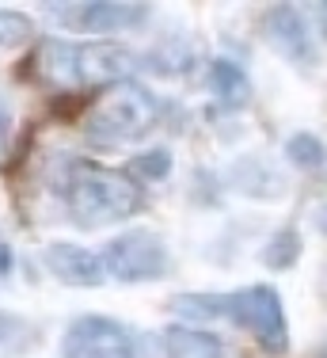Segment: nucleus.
Wrapping results in <instances>:
<instances>
[{
	"instance_id": "13",
	"label": "nucleus",
	"mask_w": 327,
	"mask_h": 358,
	"mask_svg": "<svg viewBox=\"0 0 327 358\" xmlns=\"http://www.w3.org/2000/svg\"><path fill=\"white\" fill-rule=\"evenodd\" d=\"M286 157L293 160L297 168H305V172H312V168H324V160H327V149H324V141L316 138V134L300 130V134H293V138L286 141Z\"/></svg>"
},
{
	"instance_id": "18",
	"label": "nucleus",
	"mask_w": 327,
	"mask_h": 358,
	"mask_svg": "<svg viewBox=\"0 0 327 358\" xmlns=\"http://www.w3.org/2000/svg\"><path fill=\"white\" fill-rule=\"evenodd\" d=\"M12 267H15V252H12V244H8V241H0V282L12 275Z\"/></svg>"
},
{
	"instance_id": "4",
	"label": "nucleus",
	"mask_w": 327,
	"mask_h": 358,
	"mask_svg": "<svg viewBox=\"0 0 327 358\" xmlns=\"http://www.w3.org/2000/svg\"><path fill=\"white\" fill-rule=\"evenodd\" d=\"M221 309L225 320H232L236 328H244L266 355H286L289 351V324H286V305H282L274 286H244L221 294Z\"/></svg>"
},
{
	"instance_id": "5",
	"label": "nucleus",
	"mask_w": 327,
	"mask_h": 358,
	"mask_svg": "<svg viewBox=\"0 0 327 358\" xmlns=\"http://www.w3.org/2000/svg\"><path fill=\"white\" fill-rule=\"evenodd\" d=\"M99 259H103V271L118 282H157L171 267L168 244L152 229H130V233L107 241Z\"/></svg>"
},
{
	"instance_id": "2",
	"label": "nucleus",
	"mask_w": 327,
	"mask_h": 358,
	"mask_svg": "<svg viewBox=\"0 0 327 358\" xmlns=\"http://www.w3.org/2000/svg\"><path fill=\"white\" fill-rule=\"evenodd\" d=\"M137 57L118 42L92 38V42H65V38H46L34 54V69L42 84L57 92H76L88 84H118L130 80Z\"/></svg>"
},
{
	"instance_id": "16",
	"label": "nucleus",
	"mask_w": 327,
	"mask_h": 358,
	"mask_svg": "<svg viewBox=\"0 0 327 358\" xmlns=\"http://www.w3.org/2000/svg\"><path fill=\"white\" fill-rule=\"evenodd\" d=\"M133 176L137 179H149V183H157V179H168L171 176V152L168 149H145L133 157Z\"/></svg>"
},
{
	"instance_id": "1",
	"label": "nucleus",
	"mask_w": 327,
	"mask_h": 358,
	"mask_svg": "<svg viewBox=\"0 0 327 358\" xmlns=\"http://www.w3.org/2000/svg\"><path fill=\"white\" fill-rule=\"evenodd\" d=\"M57 191L65 194V206L73 221L80 225H107V221H126L141 210V187L130 172L107 168L96 160H65V172L57 179Z\"/></svg>"
},
{
	"instance_id": "3",
	"label": "nucleus",
	"mask_w": 327,
	"mask_h": 358,
	"mask_svg": "<svg viewBox=\"0 0 327 358\" xmlns=\"http://www.w3.org/2000/svg\"><path fill=\"white\" fill-rule=\"evenodd\" d=\"M160 115V103L145 84L137 80H118L92 103L88 118H84V138L99 149L110 145H126L133 138H141L145 130H152Z\"/></svg>"
},
{
	"instance_id": "14",
	"label": "nucleus",
	"mask_w": 327,
	"mask_h": 358,
	"mask_svg": "<svg viewBox=\"0 0 327 358\" xmlns=\"http://www.w3.org/2000/svg\"><path fill=\"white\" fill-rule=\"evenodd\" d=\"M145 62H149V69L160 73V76H168V73H171V76H175V73H187V69H191V46H187L183 38H175L171 46L164 42V46L152 50Z\"/></svg>"
},
{
	"instance_id": "9",
	"label": "nucleus",
	"mask_w": 327,
	"mask_h": 358,
	"mask_svg": "<svg viewBox=\"0 0 327 358\" xmlns=\"http://www.w3.org/2000/svg\"><path fill=\"white\" fill-rule=\"evenodd\" d=\"M42 263H46V271L65 286H103V278H107L103 259L96 252L80 248V244H65V241L46 244Z\"/></svg>"
},
{
	"instance_id": "19",
	"label": "nucleus",
	"mask_w": 327,
	"mask_h": 358,
	"mask_svg": "<svg viewBox=\"0 0 327 358\" xmlns=\"http://www.w3.org/2000/svg\"><path fill=\"white\" fill-rule=\"evenodd\" d=\"M8 138H12V115H8L4 107H0V152H4Z\"/></svg>"
},
{
	"instance_id": "10",
	"label": "nucleus",
	"mask_w": 327,
	"mask_h": 358,
	"mask_svg": "<svg viewBox=\"0 0 327 358\" xmlns=\"http://www.w3.org/2000/svg\"><path fill=\"white\" fill-rule=\"evenodd\" d=\"M210 92L217 96V103L225 110H240L252 103V80H247L244 65L232 62V57L210 62Z\"/></svg>"
},
{
	"instance_id": "7",
	"label": "nucleus",
	"mask_w": 327,
	"mask_h": 358,
	"mask_svg": "<svg viewBox=\"0 0 327 358\" xmlns=\"http://www.w3.org/2000/svg\"><path fill=\"white\" fill-rule=\"evenodd\" d=\"M54 15L80 35H118L149 20V8L122 0H88V4H54Z\"/></svg>"
},
{
	"instance_id": "20",
	"label": "nucleus",
	"mask_w": 327,
	"mask_h": 358,
	"mask_svg": "<svg viewBox=\"0 0 327 358\" xmlns=\"http://www.w3.org/2000/svg\"><path fill=\"white\" fill-rule=\"evenodd\" d=\"M316 23H320V31L327 35V0H324V4H316Z\"/></svg>"
},
{
	"instance_id": "17",
	"label": "nucleus",
	"mask_w": 327,
	"mask_h": 358,
	"mask_svg": "<svg viewBox=\"0 0 327 358\" xmlns=\"http://www.w3.org/2000/svg\"><path fill=\"white\" fill-rule=\"evenodd\" d=\"M23 336H31V328H27L23 320L0 317V358H8V355H20V351H23V343H20Z\"/></svg>"
},
{
	"instance_id": "12",
	"label": "nucleus",
	"mask_w": 327,
	"mask_h": 358,
	"mask_svg": "<svg viewBox=\"0 0 327 358\" xmlns=\"http://www.w3.org/2000/svg\"><path fill=\"white\" fill-rule=\"evenodd\" d=\"M297 259H300V233H297L293 225H282L278 233L266 241L263 263H266L270 271H289Z\"/></svg>"
},
{
	"instance_id": "6",
	"label": "nucleus",
	"mask_w": 327,
	"mask_h": 358,
	"mask_svg": "<svg viewBox=\"0 0 327 358\" xmlns=\"http://www.w3.org/2000/svg\"><path fill=\"white\" fill-rule=\"evenodd\" d=\"M65 358H137L133 336L110 317H76L65 328Z\"/></svg>"
},
{
	"instance_id": "15",
	"label": "nucleus",
	"mask_w": 327,
	"mask_h": 358,
	"mask_svg": "<svg viewBox=\"0 0 327 358\" xmlns=\"http://www.w3.org/2000/svg\"><path fill=\"white\" fill-rule=\"evenodd\" d=\"M34 35V20L15 8H0V50H12Z\"/></svg>"
},
{
	"instance_id": "21",
	"label": "nucleus",
	"mask_w": 327,
	"mask_h": 358,
	"mask_svg": "<svg viewBox=\"0 0 327 358\" xmlns=\"http://www.w3.org/2000/svg\"><path fill=\"white\" fill-rule=\"evenodd\" d=\"M320 214H324V221H316V225H320L324 233H327V206H324V210H316V217H320Z\"/></svg>"
},
{
	"instance_id": "11",
	"label": "nucleus",
	"mask_w": 327,
	"mask_h": 358,
	"mask_svg": "<svg viewBox=\"0 0 327 358\" xmlns=\"http://www.w3.org/2000/svg\"><path fill=\"white\" fill-rule=\"evenodd\" d=\"M160 343L168 358H225V347H221L217 336L198 331V328H183V324L164 331Z\"/></svg>"
},
{
	"instance_id": "8",
	"label": "nucleus",
	"mask_w": 327,
	"mask_h": 358,
	"mask_svg": "<svg viewBox=\"0 0 327 358\" xmlns=\"http://www.w3.org/2000/svg\"><path fill=\"white\" fill-rule=\"evenodd\" d=\"M263 35L278 50L286 62L293 65H312L316 62V38L305 23V12H297L293 4H274L263 15Z\"/></svg>"
}]
</instances>
